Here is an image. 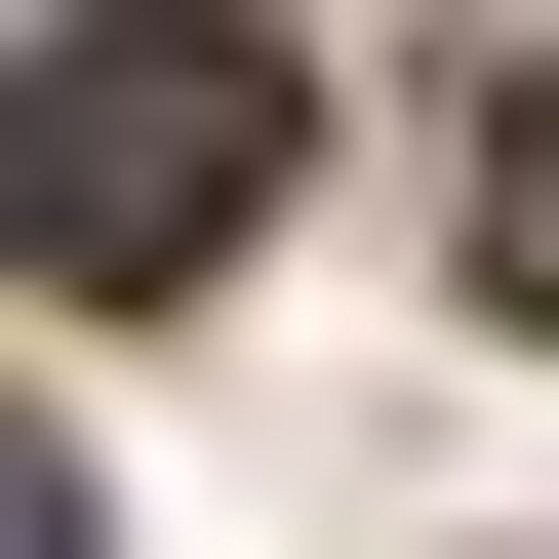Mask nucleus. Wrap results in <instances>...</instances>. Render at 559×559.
Instances as JSON below:
<instances>
[{
    "mask_svg": "<svg viewBox=\"0 0 559 559\" xmlns=\"http://www.w3.org/2000/svg\"><path fill=\"white\" fill-rule=\"evenodd\" d=\"M240 200H280V40H240V0H81V40L0 81V240L81 280V320H160Z\"/></svg>",
    "mask_w": 559,
    "mask_h": 559,
    "instance_id": "f257e3e1",
    "label": "nucleus"
},
{
    "mask_svg": "<svg viewBox=\"0 0 559 559\" xmlns=\"http://www.w3.org/2000/svg\"><path fill=\"white\" fill-rule=\"evenodd\" d=\"M479 320H559V40L479 81Z\"/></svg>",
    "mask_w": 559,
    "mask_h": 559,
    "instance_id": "f03ea898",
    "label": "nucleus"
}]
</instances>
